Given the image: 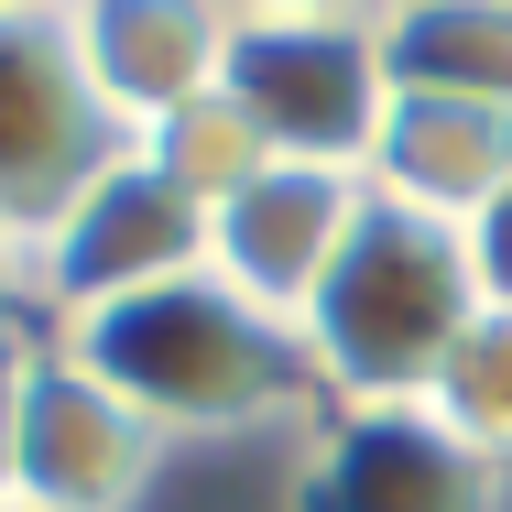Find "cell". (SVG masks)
Wrapping results in <instances>:
<instances>
[{
  "label": "cell",
  "mask_w": 512,
  "mask_h": 512,
  "mask_svg": "<svg viewBox=\"0 0 512 512\" xmlns=\"http://www.w3.org/2000/svg\"><path fill=\"white\" fill-rule=\"evenodd\" d=\"M44 349H66L88 382H109L164 447L262 436V425H316V414H327V404H316L306 349H295V327L262 316L251 295H229L207 262L175 273V284L120 295V306L55 316Z\"/></svg>",
  "instance_id": "1"
},
{
  "label": "cell",
  "mask_w": 512,
  "mask_h": 512,
  "mask_svg": "<svg viewBox=\"0 0 512 512\" xmlns=\"http://www.w3.org/2000/svg\"><path fill=\"white\" fill-rule=\"evenodd\" d=\"M480 284H469V240L414 218V207H360V229L338 240L327 284L295 316V349L316 371L327 414H371V404H425L447 349L469 338Z\"/></svg>",
  "instance_id": "2"
},
{
  "label": "cell",
  "mask_w": 512,
  "mask_h": 512,
  "mask_svg": "<svg viewBox=\"0 0 512 512\" xmlns=\"http://www.w3.org/2000/svg\"><path fill=\"white\" fill-rule=\"evenodd\" d=\"M218 88L251 109V131L273 142V164H327L360 175L393 109V66H382V11H229V66Z\"/></svg>",
  "instance_id": "3"
},
{
  "label": "cell",
  "mask_w": 512,
  "mask_h": 512,
  "mask_svg": "<svg viewBox=\"0 0 512 512\" xmlns=\"http://www.w3.org/2000/svg\"><path fill=\"white\" fill-rule=\"evenodd\" d=\"M120 153H131V142L109 131V109L88 99V77H77L66 11L0 0V218H11L22 240H44Z\"/></svg>",
  "instance_id": "4"
},
{
  "label": "cell",
  "mask_w": 512,
  "mask_h": 512,
  "mask_svg": "<svg viewBox=\"0 0 512 512\" xmlns=\"http://www.w3.org/2000/svg\"><path fill=\"white\" fill-rule=\"evenodd\" d=\"M197 262H207V207L175 197L142 153H120L99 186L33 240V295H44V327H55V316L120 306V295H142V284H175V273H197Z\"/></svg>",
  "instance_id": "5"
},
{
  "label": "cell",
  "mask_w": 512,
  "mask_h": 512,
  "mask_svg": "<svg viewBox=\"0 0 512 512\" xmlns=\"http://www.w3.org/2000/svg\"><path fill=\"white\" fill-rule=\"evenodd\" d=\"M153 469H164V436L109 382H88L66 349H33L22 436H11V502L22 512H142Z\"/></svg>",
  "instance_id": "6"
},
{
  "label": "cell",
  "mask_w": 512,
  "mask_h": 512,
  "mask_svg": "<svg viewBox=\"0 0 512 512\" xmlns=\"http://www.w3.org/2000/svg\"><path fill=\"white\" fill-rule=\"evenodd\" d=\"M295 512H502V469L458 447L425 404L316 414L295 458Z\"/></svg>",
  "instance_id": "7"
},
{
  "label": "cell",
  "mask_w": 512,
  "mask_h": 512,
  "mask_svg": "<svg viewBox=\"0 0 512 512\" xmlns=\"http://www.w3.org/2000/svg\"><path fill=\"white\" fill-rule=\"evenodd\" d=\"M360 207L371 186L360 175H327V164H262L240 197L207 218V273L229 284V295H251L262 316H306V295L327 284V262H338V240L360 229Z\"/></svg>",
  "instance_id": "8"
},
{
  "label": "cell",
  "mask_w": 512,
  "mask_h": 512,
  "mask_svg": "<svg viewBox=\"0 0 512 512\" xmlns=\"http://www.w3.org/2000/svg\"><path fill=\"white\" fill-rule=\"evenodd\" d=\"M66 44H77V77H88V99L109 109V131L142 142V131H164L186 99L218 88V66H229V11H207V0H77V11H66Z\"/></svg>",
  "instance_id": "9"
},
{
  "label": "cell",
  "mask_w": 512,
  "mask_h": 512,
  "mask_svg": "<svg viewBox=\"0 0 512 512\" xmlns=\"http://www.w3.org/2000/svg\"><path fill=\"white\" fill-rule=\"evenodd\" d=\"M360 186H371L382 207L436 218V229H469V218H480V207L512 186V109L393 88V109H382V142H371V164H360Z\"/></svg>",
  "instance_id": "10"
},
{
  "label": "cell",
  "mask_w": 512,
  "mask_h": 512,
  "mask_svg": "<svg viewBox=\"0 0 512 512\" xmlns=\"http://www.w3.org/2000/svg\"><path fill=\"white\" fill-rule=\"evenodd\" d=\"M382 66L425 99L512 109V0H404L382 11Z\"/></svg>",
  "instance_id": "11"
},
{
  "label": "cell",
  "mask_w": 512,
  "mask_h": 512,
  "mask_svg": "<svg viewBox=\"0 0 512 512\" xmlns=\"http://www.w3.org/2000/svg\"><path fill=\"white\" fill-rule=\"evenodd\" d=\"M131 153H142V164H153V175H164L175 197H197L207 218H218V207H229L240 186H251V175H262V164H273V142L251 131V109L229 99V88L186 99L175 120H164V131H142Z\"/></svg>",
  "instance_id": "12"
},
{
  "label": "cell",
  "mask_w": 512,
  "mask_h": 512,
  "mask_svg": "<svg viewBox=\"0 0 512 512\" xmlns=\"http://www.w3.org/2000/svg\"><path fill=\"white\" fill-rule=\"evenodd\" d=\"M425 414H436L458 447H480V458L512 480V316H491V306L469 316V338L447 349V371H436Z\"/></svg>",
  "instance_id": "13"
},
{
  "label": "cell",
  "mask_w": 512,
  "mask_h": 512,
  "mask_svg": "<svg viewBox=\"0 0 512 512\" xmlns=\"http://www.w3.org/2000/svg\"><path fill=\"white\" fill-rule=\"evenodd\" d=\"M458 240H469V284H480V306H491V316H512V186L480 207Z\"/></svg>",
  "instance_id": "14"
},
{
  "label": "cell",
  "mask_w": 512,
  "mask_h": 512,
  "mask_svg": "<svg viewBox=\"0 0 512 512\" xmlns=\"http://www.w3.org/2000/svg\"><path fill=\"white\" fill-rule=\"evenodd\" d=\"M44 327H0V502H11V436H22V382H33Z\"/></svg>",
  "instance_id": "15"
},
{
  "label": "cell",
  "mask_w": 512,
  "mask_h": 512,
  "mask_svg": "<svg viewBox=\"0 0 512 512\" xmlns=\"http://www.w3.org/2000/svg\"><path fill=\"white\" fill-rule=\"evenodd\" d=\"M0 327H44V295H33V240L0 218Z\"/></svg>",
  "instance_id": "16"
},
{
  "label": "cell",
  "mask_w": 512,
  "mask_h": 512,
  "mask_svg": "<svg viewBox=\"0 0 512 512\" xmlns=\"http://www.w3.org/2000/svg\"><path fill=\"white\" fill-rule=\"evenodd\" d=\"M0 512H22V502H0Z\"/></svg>",
  "instance_id": "17"
}]
</instances>
